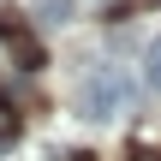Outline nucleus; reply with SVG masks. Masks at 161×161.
<instances>
[{
    "label": "nucleus",
    "instance_id": "obj_1",
    "mask_svg": "<svg viewBox=\"0 0 161 161\" xmlns=\"http://www.w3.org/2000/svg\"><path fill=\"white\" fill-rule=\"evenodd\" d=\"M78 114L84 119H119V114H131V78L119 66H96L84 78V90H78Z\"/></svg>",
    "mask_w": 161,
    "mask_h": 161
},
{
    "label": "nucleus",
    "instance_id": "obj_2",
    "mask_svg": "<svg viewBox=\"0 0 161 161\" xmlns=\"http://www.w3.org/2000/svg\"><path fill=\"white\" fill-rule=\"evenodd\" d=\"M0 42L12 48V60H18L24 72H42V66H48V54H42V42L30 36V24H24L18 12H0Z\"/></svg>",
    "mask_w": 161,
    "mask_h": 161
},
{
    "label": "nucleus",
    "instance_id": "obj_3",
    "mask_svg": "<svg viewBox=\"0 0 161 161\" xmlns=\"http://www.w3.org/2000/svg\"><path fill=\"white\" fill-rule=\"evenodd\" d=\"M30 18H36L42 30H66V24L78 18V0H30Z\"/></svg>",
    "mask_w": 161,
    "mask_h": 161
},
{
    "label": "nucleus",
    "instance_id": "obj_4",
    "mask_svg": "<svg viewBox=\"0 0 161 161\" xmlns=\"http://www.w3.org/2000/svg\"><path fill=\"white\" fill-rule=\"evenodd\" d=\"M143 84H149V90L161 96V36L149 42V54H143Z\"/></svg>",
    "mask_w": 161,
    "mask_h": 161
},
{
    "label": "nucleus",
    "instance_id": "obj_5",
    "mask_svg": "<svg viewBox=\"0 0 161 161\" xmlns=\"http://www.w3.org/2000/svg\"><path fill=\"white\" fill-rule=\"evenodd\" d=\"M12 137H18V114L0 102V143H12Z\"/></svg>",
    "mask_w": 161,
    "mask_h": 161
},
{
    "label": "nucleus",
    "instance_id": "obj_6",
    "mask_svg": "<svg viewBox=\"0 0 161 161\" xmlns=\"http://www.w3.org/2000/svg\"><path fill=\"white\" fill-rule=\"evenodd\" d=\"M125 161H161V149H131Z\"/></svg>",
    "mask_w": 161,
    "mask_h": 161
},
{
    "label": "nucleus",
    "instance_id": "obj_7",
    "mask_svg": "<svg viewBox=\"0 0 161 161\" xmlns=\"http://www.w3.org/2000/svg\"><path fill=\"white\" fill-rule=\"evenodd\" d=\"M66 161H96V155H90V149H72V155H66Z\"/></svg>",
    "mask_w": 161,
    "mask_h": 161
}]
</instances>
